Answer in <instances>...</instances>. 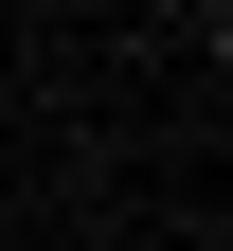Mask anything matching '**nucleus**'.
Masks as SVG:
<instances>
[{
  "label": "nucleus",
  "mask_w": 233,
  "mask_h": 251,
  "mask_svg": "<svg viewBox=\"0 0 233 251\" xmlns=\"http://www.w3.org/2000/svg\"><path fill=\"white\" fill-rule=\"evenodd\" d=\"M215 72H233V0H215Z\"/></svg>",
  "instance_id": "1"
}]
</instances>
